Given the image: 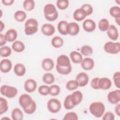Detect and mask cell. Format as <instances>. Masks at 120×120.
Wrapping results in <instances>:
<instances>
[{
  "instance_id": "obj_1",
  "label": "cell",
  "mask_w": 120,
  "mask_h": 120,
  "mask_svg": "<svg viewBox=\"0 0 120 120\" xmlns=\"http://www.w3.org/2000/svg\"><path fill=\"white\" fill-rule=\"evenodd\" d=\"M44 14L45 18L50 22L54 21L58 17V12L56 7L51 3L47 4L45 6Z\"/></svg>"
},
{
  "instance_id": "obj_2",
  "label": "cell",
  "mask_w": 120,
  "mask_h": 120,
  "mask_svg": "<svg viewBox=\"0 0 120 120\" xmlns=\"http://www.w3.org/2000/svg\"><path fill=\"white\" fill-rule=\"evenodd\" d=\"M89 111L90 113L96 118H100L105 111V105L101 102H94L89 106Z\"/></svg>"
},
{
  "instance_id": "obj_3",
  "label": "cell",
  "mask_w": 120,
  "mask_h": 120,
  "mask_svg": "<svg viewBox=\"0 0 120 120\" xmlns=\"http://www.w3.org/2000/svg\"><path fill=\"white\" fill-rule=\"evenodd\" d=\"M38 22L35 18L28 19L24 24V32L27 35H31L38 30Z\"/></svg>"
},
{
  "instance_id": "obj_4",
  "label": "cell",
  "mask_w": 120,
  "mask_h": 120,
  "mask_svg": "<svg viewBox=\"0 0 120 120\" xmlns=\"http://www.w3.org/2000/svg\"><path fill=\"white\" fill-rule=\"evenodd\" d=\"M0 92L4 96L8 98H12L16 96L18 93V90L15 87L4 85L1 86Z\"/></svg>"
},
{
  "instance_id": "obj_5",
  "label": "cell",
  "mask_w": 120,
  "mask_h": 120,
  "mask_svg": "<svg viewBox=\"0 0 120 120\" xmlns=\"http://www.w3.org/2000/svg\"><path fill=\"white\" fill-rule=\"evenodd\" d=\"M104 51L109 54H116L120 52V43L119 42H107L104 46Z\"/></svg>"
},
{
  "instance_id": "obj_6",
  "label": "cell",
  "mask_w": 120,
  "mask_h": 120,
  "mask_svg": "<svg viewBox=\"0 0 120 120\" xmlns=\"http://www.w3.org/2000/svg\"><path fill=\"white\" fill-rule=\"evenodd\" d=\"M48 110L51 113H56L58 112L61 109V104L60 101L55 98L50 99L47 103Z\"/></svg>"
},
{
  "instance_id": "obj_7",
  "label": "cell",
  "mask_w": 120,
  "mask_h": 120,
  "mask_svg": "<svg viewBox=\"0 0 120 120\" xmlns=\"http://www.w3.org/2000/svg\"><path fill=\"white\" fill-rule=\"evenodd\" d=\"M109 102L112 104H117L120 101V90H115L108 93L107 96Z\"/></svg>"
},
{
  "instance_id": "obj_8",
  "label": "cell",
  "mask_w": 120,
  "mask_h": 120,
  "mask_svg": "<svg viewBox=\"0 0 120 120\" xmlns=\"http://www.w3.org/2000/svg\"><path fill=\"white\" fill-rule=\"evenodd\" d=\"M33 99L31 96L27 94L21 95L19 98V103L23 109L29 107L32 103Z\"/></svg>"
},
{
  "instance_id": "obj_9",
  "label": "cell",
  "mask_w": 120,
  "mask_h": 120,
  "mask_svg": "<svg viewBox=\"0 0 120 120\" xmlns=\"http://www.w3.org/2000/svg\"><path fill=\"white\" fill-rule=\"evenodd\" d=\"M80 31V26L79 24L74 22L68 23L67 27V34L71 36H75Z\"/></svg>"
},
{
  "instance_id": "obj_10",
  "label": "cell",
  "mask_w": 120,
  "mask_h": 120,
  "mask_svg": "<svg viewBox=\"0 0 120 120\" xmlns=\"http://www.w3.org/2000/svg\"><path fill=\"white\" fill-rule=\"evenodd\" d=\"M79 87H84L88 83L89 77L85 72H80L77 75L75 78Z\"/></svg>"
},
{
  "instance_id": "obj_11",
  "label": "cell",
  "mask_w": 120,
  "mask_h": 120,
  "mask_svg": "<svg viewBox=\"0 0 120 120\" xmlns=\"http://www.w3.org/2000/svg\"><path fill=\"white\" fill-rule=\"evenodd\" d=\"M37 87V83L35 80L32 79H28L24 82V88L28 93H32L35 91Z\"/></svg>"
},
{
  "instance_id": "obj_12",
  "label": "cell",
  "mask_w": 120,
  "mask_h": 120,
  "mask_svg": "<svg viewBox=\"0 0 120 120\" xmlns=\"http://www.w3.org/2000/svg\"><path fill=\"white\" fill-rule=\"evenodd\" d=\"M83 30L88 32L93 31L96 28V23L95 21L90 19H87L82 23Z\"/></svg>"
},
{
  "instance_id": "obj_13",
  "label": "cell",
  "mask_w": 120,
  "mask_h": 120,
  "mask_svg": "<svg viewBox=\"0 0 120 120\" xmlns=\"http://www.w3.org/2000/svg\"><path fill=\"white\" fill-rule=\"evenodd\" d=\"M95 63L93 59L90 57H86L82 59L81 62V66L85 70L89 71L92 69L94 67Z\"/></svg>"
},
{
  "instance_id": "obj_14",
  "label": "cell",
  "mask_w": 120,
  "mask_h": 120,
  "mask_svg": "<svg viewBox=\"0 0 120 120\" xmlns=\"http://www.w3.org/2000/svg\"><path fill=\"white\" fill-rule=\"evenodd\" d=\"M107 35L111 40L116 41L119 38V31L117 27L113 24L109 25L107 30Z\"/></svg>"
},
{
  "instance_id": "obj_15",
  "label": "cell",
  "mask_w": 120,
  "mask_h": 120,
  "mask_svg": "<svg viewBox=\"0 0 120 120\" xmlns=\"http://www.w3.org/2000/svg\"><path fill=\"white\" fill-rule=\"evenodd\" d=\"M112 86L111 80L107 77L99 78L98 81L99 89L106 90L109 89Z\"/></svg>"
},
{
  "instance_id": "obj_16",
  "label": "cell",
  "mask_w": 120,
  "mask_h": 120,
  "mask_svg": "<svg viewBox=\"0 0 120 120\" xmlns=\"http://www.w3.org/2000/svg\"><path fill=\"white\" fill-rule=\"evenodd\" d=\"M41 30L44 35L47 36H50L54 33L55 28L52 24L46 23L42 26Z\"/></svg>"
},
{
  "instance_id": "obj_17",
  "label": "cell",
  "mask_w": 120,
  "mask_h": 120,
  "mask_svg": "<svg viewBox=\"0 0 120 120\" xmlns=\"http://www.w3.org/2000/svg\"><path fill=\"white\" fill-rule=\"evenodd\" d=\"M56 65L61 67H66L71 65L68 57L66 55L62 54L57 58Z\"/></svg>"
},
{
  "instance_id": "obj_18",
  "label": "cell",
  "mask_w": 120,
  "mask_h": 120,
  "mask_svg": "<svg viewBox=\"0 0 120 120\" xmlns=\"http://www.w3.org/2000/svg\"><path fill=\"white\" fill-rule=\"evenodd\" d=\"M12 67V62L7 59L2 60L0 62V70L1 72L7 73L9 72Z\"/></svg>"
},
{
  "instance_id": "obj_19",
  "label": "cell",
  "mask_w": 120,
  "mask_h": 120,
  "mask_svg": "<svg viewBox=\"0 0 120 120\" xmlns=\"http://www.w3.org/2000/svg\"><path fill=\"white\" fill-rule=\"evenodd\" d=\"M71 99L75 106L79 104L83 99V95L82 93L79 90H76L70 94Z\"/></svg>"
},
{
  "instance_id": "obj_20",
  "label": "cell",
  "mask_w": 120,
  "mask_h": 120,
  "mask_svg": "<svg viewBox=\"0 0 120 120\" xmlns=\"http://www.w3.org/2000/svg\"><path fill=\"white\" fill-rule=\"evenodd\" d=\"M87 16V15L86 12L81 8L75 10L73 15L74 19L78 22H80L83 20Z\"/></svg>"
},
{
  "instance_id": "obj_21",
  "label": "cell",
  "mask_w": 120,
  "mask_h": 120,
  "mask_svg": "<svg viewBox=\"0 0 120 120\" xmlns=\"http://www.w3.org/2000/svg\"><path fill=\"white\" fill-rule=\"evenodd\" d=\"M4 36L8 42H14L17 37V32L14 29H10L6 31Z\"/></svg>"
},
{
  "instance_id": "obj_22",
  "label": "cell",
  "mask_w": 120,
  "mask_h": 120,
  "mask_svg": "<svg viewBox=\"0 0 120 120\" xmlns=\"http://www.w3.org/2000/svg\"><path fill=\"white\" fill-rule=\"evenodd\" d=\"M54 63L53 60L49 58L44 59L41 63V66L42 68L47 71H51L54 67Z\"/></svg>"
},
{
  "instance_id": "obj_23",
  "label": "cell",
  "mask_w": 120,
  "mask_h": 120,
  "mask_svg": "<svg viewBox=\"0 0 120 120\" xmlns=\"http://www.w3.org/2000/svg\"><path fill=\"white\" fill-rule=\"evenodd\" d=\"M69 56L71 61L75 64L81 63L83 59L82 55L81 52L76 51L71 52L70 53Z\"/></svg>"
},
{
  "instance_id": "obj_24",
  "label": "cell",
  "mask_w": 120,
  "mask_h": 120,
  "mask_svg": "<svg viewBox=\"0 0 120 120\" xmlns=\"http://www.w3.org/2000/svg\"><path fill=\"white\" fill-rule=\"evenodd\" d=\"M26 68L25 66L22 63H17L14 68L15 74L18 76H22L26 73Z\"/></svg>"
},
{
  "instance_id": "obj_25",
  "label": "cell",
  "mask_w": 120,
  "mask_h": 120,
  "mask_svg": "<svg viewBox=\"0 0 120 120\" xmlns=\"http://www.w3.org/2000/svg\"><path fill=\"white\" fill-rule=\"evenodd\" d=\"M25 46L23 42L20 40H15L12 45V49L17 52H21L24 51Z\"/></svg>"
},
{
  "instance_id": "obj_26",
  "label": "cell",
  "mask_w": 120,
  "mask_h": 120,
  "mask_svg": "<svg viewBox=\"0 0 120 120\" xmlns=\"http://www.w3.org/2000/svg\"><path fill=\"white\" fill-rule=\"evenodd\" d=\"M11 117L13 120H22L23 118V113L19 108H15L11 112Z\"/></svg>"
},
{
  "instance_id": "obj_27",
  "label": "cell",
  "mask_w": 120,
  "mask_h": 120,
  "mask_svg": "<svg viewBox=\"0 0 120 120\" xmlns=\"http://www.w3.org/2000/svg\"><path fill=\"white\" fill-rule=\"evenodd\" d=\"M68 22L65 20H61L59 22L57 25V30L62 35H67V27Z\"/></svg>"
},
{
  "instance_id": "obj_28",
  "label": "cell",
  "mask_w": 120,
  "mask_h": 120,
  "mask_svg": "<svg viewBox=\"0 0 120 120\" xmlns=\"http://www.w3.org/2000/svg\"><path fill=\"white\" fill-rule=\"evenodd\" d=\"M51 44L54 48H60L63 45L64 40L63 38L60 36H55L52 39Z\"/></svg>"
},
{
  "instance_id": "obj_29",
  "label": "cell",
  "mask_w": 120,
  "mask_h": 120,
  "mask_svg": "<svg viewBox=\"0 0 120 120\" xmlns=\"http://www.w3.org/2000/svg\"><path fill=\"white\" fill-rule=\"evenodd\" d=\"M15 19L18 22H23L27 17V14L25 11L22 10L16 11L14 15Z\"/></svg>"
},
{
  "instance_id": "obj_30",
  "label": "cell",
  "mask_w": 120,
  "mask_h": 120,
  "mask_svg": "<svg viewBox=\"0 0 120 120\" xmlns=\"http://www.w3.org/2000/svg\"><path fill=\"white\" fill-rule=\"evenodd\" d=\"M42 81L45 84H51L54 82L55 77L52 74L46 73L42 76Z\"/></svg>"
},
{
  "instance_id": "obj_31",
  "label": "cell",
  "mask_w": 120,
  "mask_h": 120,
  "mask_svg": "<svg viewBox=\"0 0 120 120\" xmlns=\"http://www.w3.org/2000/svg\"><path fill=\"white\" fill-rule=\"evenodd\" d=\"M109 22L107 19H101L98 23V27L101 31H106L109 27Z\"/></svg>"
},
{
  "instance_id": "obj_32",
  "label": "cell",
  "mask_w": 120,
  "mask_h": 120,
  "mask_svg": "<svg viewBox=\"0 0 120 120\" xmlns=\"http://www.w3.org/2000/svg\"><path fill=\"white\" fill-rule=\"evenodd\" d=\"M8 109V102L7 99L4 98H0V114L5 113Z\"/></svg>"
},
{
  "instance_id": "obj_33",
  "label": "cell",
  "mask_w": 120,
  "mask_h": 120,
  "mask_svg": "<svg viewBox=\"0 0 120 120\" xmlns=\"http://www.w3.org/2000/svg\"><path fill=\"white\" fill-rule=\"evenodd\" d=\"M56 69L58 73H59V74L61 75H66L71 73V72L72 71V68L71 65L66 67H61L56 65Z\"/></svg>"
},
{
  "instance_id": "obj_34",
  "label": "cell",
  "mask_w": 120,
  "mask_h": 120,
  "mask_svg": "<svg viewBox=\"0 0 120 120\" xmlns=\"http://www.w3.org/2000/svg\"><path fill=\"white\" fill-rule=\"evenodd\" d=\"M35 3L33 0H25L23 2V7L27 11H30L34 9Z\"/></svg>"
},
{
  "instance_id": "obj_35",
  "label": "cell",
  "mask_w": 120,
  "mask_h": 120,
  "mask_svg": "<svg viewBox=\"0 0 120 120\" xmlns=\"http://www.w3.org/2000/svg\"><path fill=\"white\" fill-rule=\"evenodd\" d=\"M81 53L82 55L85 56H90L93 52L92 48L88 45H84L82 46L80 50Z\"/></svg>"
},
{
  "instance_id": "obj_36",
  "label": "cell",
  "mask_w": 120,
  "mask_h": 120,
  "mask_svg": "<svg viewBox=\"0 0 120 120\" xmlns=\"http://www.w3.org/2000/svg\"><path fill=\"white\" fill-rule=\"evenodd\" d=\"M78 87L79 85L76 80H69L66 84V87L67 89L69 91L75 90Z\"/></svg>"
},
{
  "instance_id": "obj_37",
  "label": "cell",
  "mask_w": 120,
  "mask_h": 120,
  "mask_svg": "<svg viewBox=\"0 0 120 120\" xmlns=\"http://www.w3.org/2000/svg\"><path fill=\"white\" fill-rule=\"evenodd\" d=\"M109 13L111 16L115 19L120 18V8L119 6L112 7L109 9Z\"/></svg>"
},
{
  "instance_id": "obj_38",
  "label": "cell",
  "mask_w": 120,
  "mask_h": 120,
  "mask_svg": "<svg viewBox=\"0 0 120 120\" xmlns=\"http://www.w3.org/2000/svg\"><path fill=\"white\" fill-rule=\"evenodd\" d=\"M12 53V50L8 46H3L0 48V55L2 57H7Z\"/></svg>"
},
{
  "instance_id": "obj_39",
  "label": "cell",
  "mask_w": 120,
  "mask_h": 120,
  "mask_svg": "<svg viewBox=\"0 0 120 120\" xmlns=\"http://www.w3.org/2000/svg\"><path fill=\"white\" fill-rule=\"evenodd\" d=\"M60 91V88L58 85H52L49 86V94L52 96H56L59 94Z\"/></svg>"
},
{
  "instance_id": "obj_40",
  "label": "cell",
  "mask_w": 120,
  "mask_h": 120,
  "mask_svg": "<svg viewBox=\"0 0 120 120\" xmlns=\"http://www.w3.org/2000/svg\"><path fill=\"white\" fill-rule=\"evenodd\" d=\"M64 106L66 110H70L73 109L75 106L73 105L71 99L70 95L66 97L64 101Z\"/></svg>"
},
{
  "instance_id": "obj_41",
  "label": "cell",
  "mask_w": 120,
  "mask_h": 120,
  "mask_svg": "<svg viewBox=\"0 0 120 120\" xmlns=\"http://www.w3.org/2000/svg\"><path fill=\"white\" fill-rule=\"evenodd\" d=\"M56 6L60 9L65 10L69 6V1L68 0H58L56 1Z\"/></svg>"
},
{
  "instance_id": "obj_42",
  "label": "cell",
  "mask_w": 120,
  "mask_h": 120,
  "mask_svg": "<svg viewBox=\"0 0 120 120\" xmlns=\"http://www.w3.org/2000/svg\"><path fill=\"white\" fill-rule=\"evenodd\" d=\"M37 109V104L36 102L33 100L31 104L26 108H25L23 110L24 112L28 114H31L35 112Z\"/></svg>"
},
{
  "instance_id": "obj_43",
  "label": "cell",
  "mask_w": 120,
  "mask_h": 120,
  "mask_svg": "<svg viewBox=\"0 0 120 120\" xmlns=\"http://www.w3.org/2000/svg\"><path fill=\"white\" fill-rule=\"evenodd\" d=\"M63 120H77L78 116L76 113L74 112H70L66 113L63 118Z\"/></svg>"
},
{
  "instance_id": "obj_44",
  "label": "cell",
  "mask_w": 120,
  "mask_h": 120,
  "mask_svg": "<svg viewBox=\"0 0 120 120\" xmlns=\"http://www.w3.org/2000/svg\"><path fill=\"white\" fill-rule=\"evenodd\" d=\"M49 87L46 85H42L38 88L39 93L43 96H47L49 94Z\"/></svg>"
},
{
  "instance_id": "obj_45",
  "label": "cell",
  "mask_w": 120,
  "mask_h": 120,
  "mask_svg": "<svg viewBox=\"0 0 120 120\" xmlns=\"http://www.w3.org/2000/svg\"><path fill=\"white\" fill-rule=\"evenodd\" d=\"M81 8L83 9L84 10L87 16L92 14L93 12V7L90 4H88V3L84 4L81 7Z\"/></svg>"
},
{
  "instance_id": "obj_46",
  "label": "cell",
  "mask_w": 120,
  "mask_h": 120,
  "mask_svg": "<svg viewBox=\"0 0 120 120\" xmlns=\"http://www.w3.org/2000/svg\"><path fill=\"white\" fill-rule=\"evenodd\" d=\"M113 80L115 86L119 89L120 88V72L117 71L113 75Z\"/></svg>"
},
{
  "instance_id": "obj_47",
  "label": "cell",
  "mask_w": 120,
  "mask_h": 120,
  "mask_svg": "<svg viewBox=\"0 0 120 120\" xmlns=\"http://www.w3.org/2000/svg\"><path fill=\"white\" fill-rule=\"evenodd\" d=\"M115 119V115L112 112H106L102 116L103 120H114Z\"/></svg>"
},
{
  "instance_id": "obj_48",
  "label": "cell",
  "mask_w": 120,
  "mask_h": 120,
  "mask_svg": "<svg viewBox=\"0 0 120 120\" xmlns=\"http://www.w3.org/2000/svg\"><path fill=\"white\" fill-rule=\"evenodd\" d=\"M98 77H95L93 78L90 82V86L92 88L95 90H98L99 88L98 86V81L99 80Z\"/></svg>"
},
{
  "instance_id": "obj_49",
  "label": "cell",
  "mask_w": 120,
  "mask_h": 120,
  "mask_svg": "<svg viewBox=\"0 0 120 120\" xmlns=\"http://www.w3.org/2000/svg\"><path fill=\"white\" fill-rule=\"evenodd\" d=\"M7 40L5 38L4 35L0 33V46L1 47L4 46V45L7 43Z\"/></svg>"
},
{
  "instance_id": "obj_50",
  "label": "cell",
  "mask_w": 120,
  "mask_h": 120,
  "mask_svg": "<svg viewBox=\"0 0 120 120\" xmlns=\"http://www.w3.org/2000/svg\"><path fill=\"white\" fill-rule=\"evenodd\" d=\"M14 0H2L1 2L5 6L12 5L14 2Z\"/></svg>"
},
{
  "instance_id": "obj_51",
  "label": "cell",
  "mask_w": 120,
  "mask_h": 120,
  "mask_svg": "<svg viewBox=\"0 0 120 120\" xmlns=\"http://www.w3.org/2000/svg\"><path fill=\"white\" fill-rule=\"evenodd\" d=\"M114 111L116 114L118 116H120V104L119 103L116 104V105L114 108Z\"/></svg>"
},
{
  "instance_id": "obj_52",
  "label": "cell",
  "mask_w": 120,
  "mask_h": 120,
  "mask_svg": "<svg viewBox=\"0 0 120 120\" xmlns=\"http://www.w3.org/2000/svg\"><path fill=\"white\" fill-rule=\"evenodd\" d=\"M0 31L1 32L5 28V24L2 21H0Z\"/></svg>"
},
{
  "instance_id": "obj_53",
  "label": "cell",
  "mask_w": 120,
  "mask_h": 120,
  "mask_svg": "<svg viewBox=\"0 0 120 120\" xmlns=\"http://www.w3.org/2000/svg\"><path fill=\"white\" fill-rule=\"evenodd\" d=\"M115 22H116V23H117L118 25H120V18H116V19H115Z\"/></svg>"
},
{
  "instance_id": "obj_54",
  "label": "cell",
  "mask_w": 120,
  "mask_h": 120,
  "mask_svg": "<svg viewBox=\"0 0 120 120\" xmlns=\"http://www.w3.org/2000/svg\"><path fill=\"white\" fill-rule=\"evenodd\" d=\"M10 119L9 118H7H7H6V117H3V118H1V120H3V119L4 120V119Z\"/></svg>"
}]
</instances>
